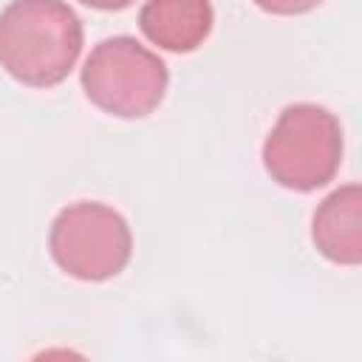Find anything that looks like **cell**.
Listing matches in <instances>:
<instances>
[{
	"label": "cell",
	"mask_w": 362,
	"mask_h": 362,
	"mask_svg": "<svg viewBox=\"0 0 362 362\" xmlns=\"http://www.w3.org/2000/svg\"><path fill=\"white\" fill-rule=\"evenodd\" d=\"M82 23L62 0H11L0 11V68L28 88H54L74 71Z\"/></svg>",
	"instance_id": "6da1fadb"
},
{
	"label": "cell",
	"mask_w": 362,
	"mask_h": 362,
	"mask_svg": "<svg viewBox=\"0 0 362 362\" xmlns=\"http://www.w3.org/2000/svg\"><path fill=\"white\" fill-rule=\"evenodd\" d=\"M342 164L339 119L311 102L288 105L263 141V167L286 189L311 192L325 187Z\"/></svg>",
	"instance_id": "7a4b0ae2"
},
{
	"label": "cell",
	"mask_w": 362,
	"mask_h": 362,
	"mask_svg": "<svg viewBox=\"0 0 362 362\" xmlns=\"http://www.w3.org/2000/svg\"><path fill=\"white\" fill-rule=\"evenodd\" d=\"M170 85V71L158 54L133 37H107L82 65V90L105 113L141 119L153 113Z\"/></svg>",
	"instance_id": "3957f363"
},
{
	"label": "cell",
	"mask_w": 362,
	"mask_h": 362,
	"mask_svg": "<svg viewBox=\"0 0 362 362\" xmlns=\"http://www.w3.org/2000/svg\"><path fill=\"white\" fill-rule=\"evenodd\" d=\"M48 252L54 263L85 283L116 277L133 255V235L127 221L107 204L76 201L51 223Z\"/></svg>",
	"instance_id": "277c9868"
},
{
	"label": "cell",
	"mask_w": 362,
	"mask_h": 362,
	"mask_svg": "<svg viewBox=\"0 0 362 362\" xmlns=\"http://www.w3.org/2000/svg\"><path fill=\"white\" fill-rule=\"evenodd\" d=\"M311 240L322 257L337 266H359L362 260V189L345 184L334 189L314 212Z\"/></svg>",
	"instance_id": "5b68a950"
},
{
	"label": "cell",
	"mask_w": 362,
	"mask_h": 362,
	"mask_svg": "<svg viewBox=\"0 0 362 362\" xmlns=\"http://www.w3.org/2000/svg\"><path fill=\"white\" fill-rule=\"evenodd\" d=\"M215 23L209 0H147L139 11V25L144 37L175 54L195 51L204 45Z\"/></svg>",
	"instance_id": "8992f818"
},
{
	"label": "cell",
	"mask_w": 362,
	"mask_h": 362,
	"mask_svg": "<svg viewBox=\"0 0 362 362\" xmlns=\"http://www.w3.org/2000/svg\"><path fill=\"white\" fill-rule=\"evenodd\" d=\"M322 0H255L257 8L269 11V14H280V17H291V14H305L311 8H317Z\"/></svg>",
	"instance_id": "52a82bcc"
},
{
	"label": "cell",
	"mask_w": 362,
	"mask_h": 362,
	"mask_svg": "<svg viewBox=\"0 0 362 362\" xmlns=\"http://www.w3.org/2000/svg\"><path fill=\"white\" fill-rule=\"evenodd\" d=\"M90 8H99V11H119V8H127L133 0H79Z\"/></svg>",
	"instance_id": "ba28073f"
}]
</instances>
